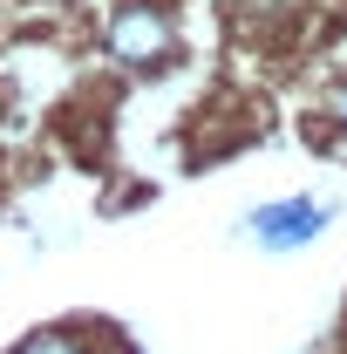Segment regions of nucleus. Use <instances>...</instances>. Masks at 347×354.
Returning <instances> with one entry per match:
<instances>
[{
  "label": "nucleus",
  "instance_id": "nucleus-1",
  "mask_svg": "<svg viewBox=\"0 0 347 354\" xmlns=\"http://www.w3.org/2000/svg\"><path fill=\"white\" fill-rule=\"evenodd\" d=\"M184 35H177V14L164 0H123L109 21H102V55L109 62H123L136 75H157V68H171Z\"/></svg>",
  "mask_w": 347,
  "mask_h": 354
},
{
  "label": "nucleus",
  "instance_id": "nucleus-2",
  "mask_svg": "<svg viewBox=\"0 0 347 354\" xmlns=\"http://www.w3.org/2000/svg\"><path fill=\"white\" fill-rule=\"evenodd\" d=\"M334 218H341V198H313V191H300V198L252 205V212H245V239H259L265 252H300V245H313Z\"/></svg>",
  "mask_w": 347,
  "mask_h": 354
},
{
  "label": "nucleus",
  "instance_id": "nucleus-3",
  "mask_svg": "<svg viewBox=\"0 0 347 354\" xmlns=\"http://www.w3.org/2000/svg\"><path fill=\"white\" fill-rule=\"evenodd\" d=\"M300 14H313V0H232V21L245 41H279Z\"/></svg>",
  "mask_w": 347,
  "mask_h": 354
},
{
  "label": "nucleus",
  "instance_id": "nucleus-4",
  "mask_svg": "<svg viewBox=\"0 0 347 354\" xmlns=\"http://www.w3.org/2000/svg\"><path fill=\"white\" fill-rule=\"evenodd\" d=\"M313 116H320V130H327V136H341V143H347V75H334V82L320 88Z\"/></svg>",
  "mask_w": 347,
  "mask_h": 354
},
{
  "label": "nucleus",
  "instance_id": "nucleus-5",
  "mask_svg": "<svg viewBox=\"0 0 347 354\" xmlns=\"http://www.w3.org/2000/svg\"><path fill=\"white\" fill-rule=\"evenodd\" d=\"M14 354H88L82 334H68V327H48V334H28Z\"/></svg>",
  "mask_w": 347,
  "mask_h": 354
}]
</instances>
